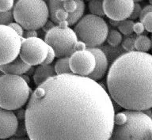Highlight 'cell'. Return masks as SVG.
I'll return each instance as SVG.
<instances>
[{
    "mask_svg": "<svg viewBox=\"0 0 152 140\" xmlns=\"http://www.w3.org/2000/svg\"><path fill=\"white\" fill-rule=\"evenodd\" d=\"M45 40L55 50L59 58L70 57L76 51L87 47L85 43L78 40L75 30L69 26H55L46 33Z\"/></svg>",
    "mask_w": 152,
    "mask_h": 140,
    "instance_id": "obj_7",
    "label": "cell"
},
{
    "mask_svg": "<svg viewBox=\"0 0 152 140\" xmlns=\"http://www.w3.org/2000/svg\"><path fill=\"white\" fill-rule=\"evenodd\" d=\"M136 36H133L132 34L131 35L126 36L123 40H122V47L124 49L126 50L127 52H132L135 51V39H136Z\"/></svg>",
    "mask_w": 152,
    "mask_h": 140,
    "instance_id": "obj_22",
    "label": "cell"
},
{
    "mask_svg": "<svg viewBox=\"0 0 152 140\" xmlns=\"http://www.w3.org/2000/svg\"><path fill=\"white\" fill-rule=\"evenodd\" d=\"M57 26L56 24L55 23V22H53L51 19H48V20L47 21V22L45 24V26L42 27V28H43V30L47 33V32L51 30L52 28H54L55 26Z\"/></svg>",
    "mask_w": 152,
    "mask_h": 140,
    "instance_id": "obj_30",
    "label": "cell"
},
{
    "mask_svg": "<svg viewBox=\"0 0 152 140\" xmlns=\"http://www.w3.org/2000/svg\"><path fill=\"white\" fill-rule=\"evenodd\" d=\"M134 25H135V22L133 20H131L129 18L125 19V20L120 21L118 29L123 35H131L134 33V28H133Z\"/></svg>",
    "mask_w": 152,
    "mask_h": 140,
    "instance_id": "obj_21",
    "label": "cell"
},
{
    "mask_svg": "<svg viewBox=\"0 0 152 140\" xmlns=\"http://www.w3.org/2000/svg\"><path fill=\"white\" fill-rule=\"evenodd\" d=\"M9 26H10L11 28H14V30L16 31L17 33H18L19 35L21 36H23L24 33H25V31H24L25 28H24L23 27L20 25V24L15 21V22H11V23L9 25Z\"/></svg>",
    "mask_w": 152,
    "mask_h": 140,
    "instance_id": "obj_29",
    "label": "cell"
},
{
    "mask_svg": "<svg viewBox=\"0 0 152 140\" xmlns=\"http://www.w3.org/2000/svg\"><path fill=\"white\" fill-rule=\"evenodd\" d=\"M112 97L97 81L75 74L51 77L37 87L26 109L30 139H111Z\"/></svg>",
    "mask_w": 152,
    "mask_h": 140,
    "instance_id": "obj_1",
    "label": "cell"
},
{
    "mask_svg": "<svg viewBox=\"0 0 152 140\" xmlns=\"http://www.w3.org/2000/svg\"><path fill=\"white\" fill-rule=\"evenodd\" d=\"M61 1H66V0H61Z\"/></svg>",
    "mask_w": 152,
    "mask_h": 140,
    "instance_id": "obj_37",
    "label": "cell"
},
{
    "mask_svg": "<svg viewBox=\"0 0 152 140\" xmlns=\"http://www.w3.org/2000/svg\"><path fill=\"white\" fill-rule=\"evenodd\" d=\"M151 40H152V36H151Z\"/></svg>",
    "mask_w": 152,
    "mask_h": 140,
    "instance_id": "obj_38",
    "label": "cell"
},
{
    "mask_svg": "<svg viewBox=\"0 0 152 140\" xmlns=\"http://www.w3.org/2000/svg\"><path fill=\"white\" fill-rule=\"evenodd\" d=\"M135 2H142V0H134Z\"/></svg>",
    "mask_w": 152,
    "mask_h": 140,
    "instance_id": "obj_35",
    "label": "cell"
},
{
    "mask_svg": "<svg viewBox=\"0 0 152 140\" xmlns=\"http://www.w3.org/2000/svg\"><path fill=\"white\" fill-rule=\"evenodd\" d=\"M125 120L114 125L110 139H152V117L144 111H124Z\"/></svg>",
    "mask_w": 152,
    "mask_h": 140,
    "instance_id": "obj_3",
    "label": "cell"
},
{
    "mask_svg": "<svg viewBox=\"0 0 152 140\" xmlns=\"http://www.w3.org/2000/svg\"><path fill=\"white\" fill-rule=\"evenodd\" d=\"M150 2V4H152V0H149Z\"/></svg>",
    "mask_w": 152,
    "mask_h": 140,
    "instance_id": "obj_36",
    "label": "cell"
},
{
    "mask_svg": "<svg viewBox=\"0 0 152 140\" xmlns=\"http://www.w3.org/2000/svg\"><path fill=\"white\" fill-rule=\"evenodd\" d=\"M55 57H56L55 50L51 46L48 45V53L47 57H46V59H45V60L42 64H52V62L54 61Z\"/></svg>",
    "mask_w": 152,
    "mask_h": 140,
    "instance_id": "obj_27",
    "label": "cell"
},
{
    "mask_svg": "<svg viewBox=\"0 0 152 140\" xmlns=\"http://www.w3.org/2000/svg\"><path fill=\"white\" fill-rule=\"evenodd\" d=\"M112 99L124 109H152V55L127 52L112 63L106 78Z\"/></svg>",
    "mask_w": 152,
    "mask_h": 140,
    "instance_id": "obj_2",
    "label": "cell"
},
{
    "mask_svg": "<svg viewBox=\"0 0 152 140\" xmlns=\"http://www.w3.org/2000/svg\"><path fill=\"white\" fill-rule=\"evenodd\" d=\"M48 53V44L45 40L36 37L23 38L20 57L32 66L42 64Z\"/></svg>",
    "mask_w": 152,
    "mask_h": 140,
    "instance_id": "obj_9",
    "label": "cell"
},
{
    "mask_svg": "<svg viewBox=\"0 0 152 140\" xmlns=\"http://www.w3.org/2000/svg\"><path fill=\"white\" fill-rule=\"evenodd\" d=\"M72 73L81 76H88L93 73L96 66L95 55L88 49L78 50L69 59Z\"/></svg>",
    "mask_w": 152,
    "mask_h": 140,
    "instance_id": "obj_10",
    "label": "cell"
},
{
    "mask_svg": "<svg viewBox=\"0 0 152 140\" xmlns=\"http://www.w3.org/2000/svg\"><path fill=\"white\" fill-rule=\"evenodd\" d=\"M87 48L94 53L96 59V66L94 71L88 77L95 81H99L106 74L108 70V59L104 52L98 47H87Z\"/></svg>",
    "mask_w": 152,
    "mask_h": 140,
    "instance_id": "obj_14",
    "label": "cell"
},
{
    "mask_svg": "<svg viewBox=\"0 0 152 140\" xmlns=\"http://www.w3.org/2000/svg\"><path fill=\"white\" fill-rule=\"evenodd\" d=\"M152 48V40L147 36L139 35L135 39V50L139 52H147Z\"/></svg>",
    "mask_w": 152,
    "mask_h": 140,
    "instance_id": "obj_17",
    "label": "cell"
},
{
    "mask_svg": "<svg viewBox=\"0 0 152 140\" xmlns=\"http://www.w3.org/2000/svg\"><path fill=\"white\" fill-rule=\"evenodd\" d=\"M22 77H23L24 79H25V80H26L27 82H28V83L29 82V78H28V77H29V76H28V75H23Z\"/></svg>",
    "mask_w": 152,
    "mask_h": 140,
    "instance_id": "obj_34",
    "label": "cell"
},
{
    "mask_svg": "<svg viewBox=\"0 0 152 140\" xmlns=\"http://www.w3.org/2000/svg\"><path fill=\"white\" fill-rule=\"evenodd\" d=\"M13 17L14 14L10 10L8 11H1V25L9 26L10 24L13 22Z\"/></svg>",
    "mask_w": 152,
    "mask_h": 140,
    "instance_id": "obj_23",
    "label": "cell"
},
{
    "mask_svg": "<svg viewBox=\"0 0 152 140\" xmlns=\"http://www.w3.org/2000/svg\"><path fill=\"white\" fill-rule=\"evenodd\" d=\"M31 66H32L26 63L21 57L18 56L14 60L9 63L1 65L0 70L3 74L21 75L27 73V71L31 68Z\"/></svg>",
    "mask_w": 152,
    "mask_h": 140,
    "instance_id": "obj_15",
    "label": "cell"
},
{
    "mask_svg": "<svg viewBox=\"0 0 152 140\" xmlns=\"http://www.w3.org/2000/svg\"><path fill=\"white\" fill-rule=\"evenodd\" d=\"M14 19L26 30H37L49 18V7L45 0H18L14 7Z\"/></svg>",
    "mask_w": 152,
    "mask_h": 140,
    "instance_id": "obj_5",
    "label": "cell"
},
{
    "mask_svg": "<svg viewBox=\"0 0 152 140\" xmlns=\"http://www.w3.org/2000/svg\"><path fill=\"white\" fill-rule=\"evenodd\" d=\"M16 116L18 118L20 119V120H25V118H26V110L21 109H18V112H17Z\"/></svg>",
    "mask_w": 152,
    "mask_h": 140,
    "instance_id": "obj_33",
    "label": "cell"
},
{
    "mask_svg": "<svg viewBox=\"0 0 152 140\" xmlns=\"http://www.w3.org/2000/svg\"><path fill=\"white\" fill-rule=\"evenodd\" d=\"M48 5L49 7V18L57 26L63 21H68L69 26H73L78 21L75 16L64 9L61 0H48Z\"/></svg>",
    "mask_w": 152,
    "mask_h": 140,
    "instance_id": "obj_13",
    "label": "cell"
},
{
    "mask_svg": "<svg viewBox=\"0 0 152 140\" xmlns=\"http://www.w3.org/2000/svg\"><path fill=\"white\" fill-rule=\"evenodd\" d=\"M1 65L9 63L20 55L22 36L14 28L1 25Z\"/></svg>",
    "mask_w": 152,
    "mask_h": 140,
    "instance_id": "obj_8",
    "label": "cell"
},
{
    "mask_svg": "<svg viewBox=\"0 0 152 140\" xmlns=\"http://www.w3.org/2000/svg\"><path fill=\"white\" fill-rule=\"evenodd\" d=\"M123 40L122 33L116 29H110L107 36V42L112 47H117Z\"/></svg>",
    "mask_w": 152,
    "mask_h": 140,
    "instance_id": "obj_20",
    "label": "cell"
},
{
    "mask_svg": "<svg viewBox=\"0 0 152 140\" xmlns=\"http://www.w3.org/2000/svg\"><path fill=\"white\" fill-rule=\"evenodd\" d=\"M78 40L85 43L87 47H96L107 40L108 25L102 17L86 14L77 22L74 28Z\"/></svg>",
    "mask_w": 152,
    "mask_h": 140,
    "instance_id": "obj_6",
    "label": "cell"
},
{
    "mask_svg": "<svg viewBox=\"0 0 152 140\" xmlns=\"http://www.w3.org/2000/svg\"><path fill=\"white\" fill-rule=\"evenodd\" d=\"M88 8L92 14L100 17L105 15L103 0H90L88 3Z\"/></svg>",
    "mask_w": 152,
    "mask_h": 140,
    "instance_id": "obj_19",
    "label": "cell"
},
{
    "mask_svg": "<svg viewBox=\"0 0 152 140\" xmlns=\"http://www.w3.org/2000/svg\"><path fill=\"white\" fill-rule=\"evenodd\" d=\"M36 36H37V31L30 29V30H26V32L24 33V35L22 37L29 38V37H36Z\"/></svg>",
    "mask_w": 152,
    "mask_h": 140,
    "instance_id": "obj_31",
    "label": "cell"
},
{
    "mask_svg": "<svg viewBox=\"0 0 152 140\" xmlns=\"http://www.w3.org/2000/svg\"><path fill=\"white\" fill-rule=\"evenodd\" d=\"M134 33L136 34L137 36L142 35L145 29V27L143 26L142 21H138V22H135V25H134Z\"/></svg>",
    "mask_w": 152,
    "mask_h": 140,
    "instance_id": "obj_28",
    "label": "cell"
},
{
    "mask_svg": "<svg viewBox=\"0 0 152 140\" xmlns=\"http://www.w3.org/2000/svg\"><path fill=\"white\" fill-rule=\"evenodd\" d=\"M1 108L18 110L28 102L31 97L28 83L22 76L4 74L1 76Z\"/></svg>",
    "mask_w": 152,
    "mask_h": 140,
    "instance_id": "obj_4",
    "label": "cell"
},
{
    "mask_svg": "<svg viewBox=\"0 0 152 140\" xmlns=\"http://www.w3.org/2000/svg\"><path fill=\"white\" fill-rule=\"evenodd\" d=\"M56 75L55 66L52 64H40L37 67L33 74V81L37 86H39L48 78Z\"/></svg>",
    "mask_w": 152,
    "mask_h": 140,
    "instance_id": "obj_16",
    "label": "cell"
},
{
    "mask_svg": "<svg viewBox=\"0 0 152 140\" xmlns=\"http://www.w3.org/2000/svg\"><path fill=\"white\" fill-rule=\"evenodd\" d=\"M135 2L134 0H103L105 16L115 21H123L130 18Z\"/></svg>",
    "mask_w": 152,
    "mask_h": 140,
    "instance_id": "obj_11",
    "label": "cell"
},
{
    "mask_svg": "<svg viewBox=\"0 0 152 140\" xmlns=\"http://www.w3.org/2000/svg\"><path fill=\"white\" fill-rule=\"evenodd\" d=\"M18 128V118L12 110L2 109L1 110V131L2 139L14 136Z\"/></svg>",
    "mask_w": 152,
    "mask_h": 140,
    "instance_id": "obj_12",
    "label": "cell"
},
{
    "mask_svg": "<svg viewBox=\"0 0 152 140\" xmlns=\"http://www.w3.org/2000/svg\"><path fill=\"white\" fill-rule=\"evenodd\" d=\"M69 59L70 57H61L56 62L54 66L56 74L72 73L69 63Z\"/></svg>",
    "mask_w": 152,
    "mask_h": 140,
    "instance_id": "obj_18",
    "label": "cell"
},
{
    "mask_svg": "<svg viewBox=\"0 0 152 140\" xmlns=\"http://www.w3.org/2000/svg\"><path fill=\"white\" fill-rule=\"evenodd\" d=\"M140 21H142L143 24L145 29L147 32L152 33V12H150L146 14Z\"/></svg>",
    "mask_w": 152,
    "mask_h": 140,
    "instance_id": "obj_24",
    "label": "cell"
},
{
    "mask_svg": "<svg viewBox=\"0 0 152 140\" xmlns=\"http://www.w3.org/2000/svg\"><path fill=\"white\" fill-rule=\"evenodd\" d=\"M142 7H140V5L138 2H135L134 9H133L132 13L131 14L129 19H131V20H135V19L140 18L141 13H142Z\"/></svg>",
    "mask_w": 152,
    "mask_h": 140,
    "instance_id": "obj_26",
    "label": "cell"
},
{
    "mask_svg": "<svg viewBox=\"0 0 152 140\" xmlns=\"http://www.w3.org/2000/svg\"><path fill=\"white\" fill-rule=\"evenodd\" d=\"M14 0H1V11H8L13 8Z\"/></svg>",
    "mask_w": 152,
    "mask_h": 140,
    "instance_id": "obj_25",
    "label": "cell"
},
{
    "mask_svg": "<svg viewBox=\"0 0 152 140\" xmlns=\"http://www.w3.org/2000/svg\"><path fill=\"white\" fill-rule=\"evenodd\" d=\"M150 12H152V4L147 5V6L144 7V8L142 9V13H141V15H140V21L142 20V18H143L146 14L150 13Z\"/></svg>",
    "mask_w": 152,
    "mask_h": 140,
    "instance_id": "obj_32",
    "label": "cell"
}]
</instances>
